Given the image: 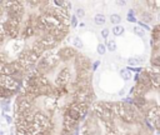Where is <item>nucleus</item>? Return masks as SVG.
Wrapping results in <instances>:
<instances>
[{
    "label": "nucleus",
    "mask_w": 160,
    "mask_h": 135,
    "mask_svg": "<svg viewBox=\"0 0 160 135\" xmlns=\"http://www.w3.org/2000/svg\"><path fill=\"white\" fill-rule=\"evenodd\" d=\"M38 41L44 46V49H51V48H54V46L58 44V40H56L54 38V35L53 34H50V33H45V34H43L40 36L39 39H38Z\"/></svg>",
    "instance_id": "obj_8"
},
{
    "label": "nucleus",
    "mask_w": 160,
    "mask_h": 135,
    "mask_svg": "<svg viewBox=\"0 0 160 135\" xmlns=\"http://www.w3.org/2000/svg\"><path fill=\"white\" fill-rule=\"evenodd\" d=\"M33 123H34L38 128H39L41 131L46 133L48 130L50 129V119L49 116L46 115L44 111H35L34 113V120H33Z\"/></svg>",
    "instance_id": "obj_4"
},
{
    "label": "nucleus",
    "mask_w": 160,
    "mask_h": 135,
    "mask_svg": "<svg viewBox=\"0 0 160 135\" xmlns=\"http://www.w3.org/2000/svg\"><path fill=\"white\" fill-rule=\"evenodd\" d=\"M124 26H121V25H115L114 28H113V34H114L115 36H121L124 34Z\"/></svg>",
    "instance_id": "obj_13"
},
{
    "label": "nucleus",
    "mask_w": 160,
    "mask_h": 135,
    "mask_svg": "<svg viewBox=\"0 0 160 135\" xmlns=\"http://www.w3.org/2000/svg\"><path fill=\"white\" fill-rule=\"evenodd\" d=\"M0 135H5V131H4V130H0Z\"/></svg>",
    "instance_id": "obj_34"
},
{
    "label": "nucleus",
    "mask_w": 160,
    "mask_h": 135,
    "mask_svg": "<svg viewBox=\"0 0 160 135\" xmlns=\"http://www.w3.org/2000/svg\"><path fill=\"white\" fill-rule=\"evenodd\" d=\"M94 23H95L96 25H104L105 23H106V18L104 14H96L95 16H94Z\"/></svg>",
    "instance_id": "obj_11"
},
{
    "label": "nucleus",
    "mask_w": 160,
    "mask_h": 135,
    "mask_svg": "<svg viewBox=\"0 0 160 135\" xmlns=\"http://www.w3.org/2000/svg\"><path fill=\"white\" fill-rule=\"evenodd\" d=\"M109 29H103L101 30V38H104V39H108V36H109Z\"/></svg>",
    "instance_id": "obj_27"
},
{
    "label": "nucleus",
    "mask_w": 160,
    "mask_h": 135,
    "mask_svg": "<svg viewBox=\"0 0 160 135\" xmlns=\"http://www.w3.org/2000/svg\"><path fill=\"white\" fill-rule=\"evenodd\" d=\"M10 135H15V131H14V128L10 129Z\"/></svg>",
    "instance_id": "obj_32"
},
{
    "label": "nucleus",
    "mask_w": 160,
    "mask_h": 135,
    "mask_svg": "<svg viewBox=\"0 0 160 135\" xmlns=\"http://www.w3.org/2000/svg\"><path fill=\"white\" fill-rule=\"evenodd\" d=\"M94 114L105 123H110L113 120V110H111V106L108 103L96 104L94 106Z\"/></svg>",
    "instance_id": "obj_3"
},
{
    "label": "nucleus",
    "mask_w": 160,
    "mask_h": 135,
    "mask_svg": "<svg viewBox=\"0 0 160 135\" xmlns=\"http://www.w3.org/2000/svg\"><path fill=\"white\" fill-rule=\"evenodd\" d=\"M158 20H159V21H160V13H159V14H158Z\"/></svg>",
    "instance_id": "obj_35"
},
{
    "label": "nucleus",
    "mask_w": 160,
    "mask_h": 135,
    "mask_svg": "<svg viewBox=\"0 0 160 135\" xmlns=\"http://www.w3.org/2000/svg\"><path fill=\"white\" fill-rule=\"evenodd\" d=\"M128 135H134V134H128Z\"/></svg>",
    "instance_id": "obj_37"
},
{
    "label": "nucleus",
    "mask_w": 160,
    "mask_h": 135,
    "mask_svg": "<svg viewBox=\"0 0 160 135\" xmlns=\"http://www.w3.org/2000/svg\"><path fill=\"white\" fill-rule=\"evenodd\" d=\"M142 15H143L142 16V21L143 23L145 21V24H147V23H150L153 20V16H152V14H150V13H143Z\"/></svg>",
    "instance_id": "obj_18"
},
{
    "label": "nucleus",
    "mask_w": 160,
    "mask_h": 135,
    "mask_svg": "<svg viewBox=\"0 0 160 135\" xmlns=\"http://www.w3.org/2000/svg\"><path fill=\"white\" fill-rule=\"evenodd\" d=\"M143 63V59H140V58H129L128 59V64L129 65H139V64H142Z\"/></svg>",
    "instance_id": "obj_16"
},
{
    "label": "nucleus",
    "mask_w": 160,
    "mask_h": 135,
    "mask_svg": "<svg viewBox=\"0 0 160 135\" xmlns=\"http://www.w3.org/2000/svg\"><path fill=\"white\" fill-rule=\"evenodd\" d=\"M73 44H74L75 48H78V49H81L83 46H84L83 41H81V39H80L79 36H75V38L73 39Z\"/></svg>",
    "instance_id": "obj_17"
},
{
    "label": "nucleus",
    "mask_w": 160,
    "mask_h": 135,
    "mask_svg": "<svg viewBox=\"0 0 160 135\" xmlns=\"http://www.w3.org/2000/svg\"><path fill=\"white\" fill-rule=\"evenodd\" d=\"M70 24H72L73 28H76L78 26V19H76V16H75V15L70 16Z\"/></svg>",
    "instance_id": "obj_26"
},
{
    "label": "nucleus",
    "mask_w": 160,
    "mask_h": 135,
    "mask_svg": "<svg viewBox=\"0 0 160 135\" xmlns=\"http://www.w3.org/2000/svg\"><path fill=\"white\" fill-rule=\"evenodd\" d=\"M60 135H72V133H69V131H65V130H63V133L60 134Z\"/></svg>",
    "instance_id": "obj_30"
},
{
    "label": "nucleus",
    "mask_w": 160,
    "mask_h": 135,
    "mask_svg": "<svg viewBox=\"0 0 160 135\" xmlns=\"http://www.w3.org/2000/svg\"><path fill=\"white\" fill-rule=\"evenodd\" d=\"M76 55H78L76 50L72 48V46H64V48H62L58 52V57L60 60H63V61H68V60L75 58Z\"/></svg>",
    "instance_id": "obj_9"
},
{
    "label": "nucleus",
    "mask_w": 160,
    "mask_h": 135,
    "mask_svg": "<svg viewBox=\"0 0 160 135\" xmlns=\"http://www.w3.org/2000/svg\"><path fill=\"white\" fill-rule=\"evenodd\" d=\"M96 52H98V54L104 55L105 52H106V45H104V44H99L98 48H96Z\"/></svg>",
    "instance_id": "obj_22"
},
{
    "label": "nucleus",
    "mask_w": 160,
    "mask_h": 135,
    "mask_svg": "<svg viewBox=\"0 0 160 135\" xmlns=\"http://www.w3.org/2000/svg\"><path fill=\"white\" fill-rule=\"evenodd\" d=\"M134 34L138 35V36H144L145 35V31H144L143 28H140L138 25V26H134Z\"/></svg>",
    "instance_id": "obj_20"
},
{
    "label": "nucleus",
    "mask_w": 160,
    "mask_h": 135,
    "mask_svg": "<svg viewBox=\"0 0 160 135\" xmlns=\"http://www.w3.org/2000/svg\"><path fill=\"white\" fill-rule=\"evenodd\" d=\"M59 61H60V59L58 57V54H56V55L55 54L44 55V57H41L40 60L38 61L36 69H38V71H39L41 75H45V74L49 73L54 66H56Z\"/></svg>",
    "instance_id": "obj_1"
},
{
    "label": "nucleus",
    "mask_w": 160,
    "mask_h": 135,
    "mask_svg": "<svg viewBox=\"0 0 160 135\" xmlns=\"http://www.w3.org/2000/svg\"><path fill=\"white\" fill-rule=\"evenodd\" d=\"M99 65H100V61H99V60H96V61H95V63H94V64H93V70H96V69H98V66H99Z\"/></svg>",
    "instance_id": "obj_29"
},
{
    "label": "nucleus",
    "mask_w": 160,
    "mask_h": 135,
    "mask_svg": "<svg viewBox=\"0 0 160 135\" xmlns=\"http://www.w3.org/2000/svg\"><path fill=\"white\" fill-rule=\"evenodd\" d=\"M1 116L4 118V120H5V122H6V124L10 125V124L13 123V118H11V116L9 115V114H5V113H3V111H1Z\"/></svg>",
    "instance_id": "obj_25"
},
{
    "label": "nucleus",
    "mask_w": 160,
    "mask_h": 135,
    "mask_svg": "<svg viewBox=\"0 0 160 135\" xmlns=\"http://www.w3.org/2000/svg\"><path fill=\"white\" fill-rule=\"evenodd\" d=\"M106 49L109 50L110 53L115 52V50H116V43H115V40H113V39L108 40V41H106Z\"/></svg>",
    "instance_id": "obj_14"
},
{
    "label": "nucleus",
    "mask_w": 160,
    "mask_h": 135,
    "mask_svg": "<svg viewBox=\"0 0 160 135\" xmlns=\"http://www.w3.org/2000/svg\"><path fill=\"white\" fill-rule=\"evenodd\" d=\"M138 24H139V26H140V28H144V29H147V30H150V26H148V24H145V23H143V21H139Z\"/></svg>",
    "instance_id": "obj_28"
},
{
    "label": "nucleus",
    "mask_w": 160,
    "mask_h": 135,
    "mask_svg": "<svg viewBox=\"0 0 160 135\" xmlns=\"http://www.w3.org/2000/svg\"><path fill=\"white\" fill-rule=\"evenodd\" d=\"M110 21L113 23V24H115V25H119L120 21H121V16L119 15V14H111V15H110Z\"/></svg>",
    "instance_id": "obj_15"
},
{
    "label": "nucleus",
    "mask_w": 160,
    "mask_h": 135,
    "mask_svg": "<svg viewBox=\"0 0 160 135\" xmlns=\"http://www.w3.org/2000/svg\"><path fill=\"white\" fill-rule=\"evenodd\" d=\"M75 16L76 18H84L85 16V10H84L83 8H78L76 10H75Z\"/></svg>",
    "instance_id": "obj_23"
},
{
    "label": "nucleus",
    "mask_w": 160,
    "mask_h": 135,
    "mask_svg": "<svg viewBox=\"0 0 160 135\" xmlns=\"http://www.w3.org/2000/svg\"><path fill=\"white\" fill-rule=\"evenodd\" d=\"M118 4H119V5H125V1L121 0V1H118Z\"/></svg>",
    "instance_id": "obj_33"
},
{
    "label": "nucleus",
    "mask_w": 160,
    "mask_h": 135,
    "mask_svg": "<svg viewBox=\"0 0 160 135\" xmlns=\"http://www.w3.org/2000/svg\"><path fill=\"white\" fill-rule=\"evenodd\" d=\"M124 94H125V90H124V89H123V90H120V91H119V95H120V96H123Z\"/></svg>",
    "instance_id": "obj_31"
},
{
    "label": "nucleus",
    "mask_w": 160,
    "mask_h": 135,
    "mask_svg": "<svg viewBox=\"0 0 160 135\" xmlns=\"http://www.w3.org/2000/svg\"><path fill=\"white\" fill-rule=\"evenodd\" d=\"M120 76L123 78L125 81H129L130 79H131V73H130V70H129L128 68H126V69H121V70H120Z\"/></svg>",
    "instance_id": "obj_12"
},
{
    "label": "nucleus",
    "mask_w": 160,
    "mask_h": 135,
    "mask_svg": "<svg viewBox=\"0 0 160 135\" xmlns=\"http://www.w3.org/2000/svg\"><path fill=\"white\" fill-rule=\"evenodd\" d=\"M39 135H48V134H46V133H40Z\"/></svg>",
    "instance_id": "obj_36"
},
{
    "label": "nucleus",
    "mask_w": 160,
    "mask_h": 135,
    "mask_svg": "<svg viewBox=\"0 0 160 135\" xmlns=\"http://www.w3.org/2000/svg\"><path fill=\"white\" fill-rule=\"evenodd\" d=\"M75 66H76L79 71H89L91 64H90V60H89L88 57L78 54L76 57H75Z\"/></svg>",
    "instance_id": "obj_6"
},
{
    "label": "nucleus",
    "mask_w": 160,
    "mask_h": 135,
    "mask_svg": "<svg viewBox=\"0 0 160 135\" xmlns=\"http://www.w3.org/2000/svg\"><path fill=\"white\" fill-rule=\"evenodd\" d=\"M94 94L91 93V88L89 89H83V90H76L75 93V101L76 103H81V104H89L93 100Z\"/></svg>",
    "instance_id": "obj_5"
},
{
    "label": "nucleus",
    "mask_w": 160,
    "mask_h": 135,
    "mask_svg": "<svg viewBox=\"0 0 160 135\" xmlns=\"http://www.w3.org/2000/svg\"><path fill=\"white\" fill-rule=\"evenodd\" d=\"M133 104L135 106H138V108H144V106L148 104V101H147V99H145L144 95H138V96H134Z\"/></svg>",
    "instance_id": "obj_10"
},
{
    "label": "nucleus",
    "mask_w": 160,
    "mask_h": 135,
    "mask_svg": "<svg viewBox=\"0 0 160 135\" xmlns=\"http://www.w3.org/2000/svg\"><path fill=\"white\" fill-rule=\"evenodd\" d=\"M116 114L125 123H135L139 119V114L133 106H130V104H123L120 106H116Z\"/></svg>",
    "instance_id": "obj_2"
},
{
    "label": "nucleus",
    "mask_w": 160,
    "mask_h": 135,
    "mask_svg": "<svg viewBox=\"0 0 160 135\" xmlns=\"http://www.w3.org/2000/svg\"><path fill=\"white\" fill-rule=\"evenodd\" d=\"M126 20L130 21V23H136V19L134 18V10H129L128 16H126Z\"/></svg>",
    "instance_id": "obj_24"
},
{
    "label": "nucleus",
    "mask_w": 160,
    "mask_h": 135,
    "mask_svg": "<svg viewBox=\"0 0 160 135\" xmlns=\"http://www.w3.org/2000/svg\"><path fill=\"white\" fill-rule=\"evenodd\" d=\"M152 64H153V66H155V68H160V54L155 55V57L152 59Z\"/></svg>",
    "instance_id": "obj_21"
},
{
    "label": "nucleus",
    "mask_w": 160,
    "mask_h": 135,
    "mask_svg": "<svg viewBox=\"0 0 160 135\" xmlns=\"http://www.w3.org/2000/svg\"><path fill=\"white\" fill-rule=\"evenodd\" d=\"M5 38H6V33H5V29H4L3 23H1V24H0V44L4 43Z\"/></svg>",
    "instance_id": "obj_19"
},
{
    "label": "nucleus",
    "mask_w": 160,
    "mask_h": 135,
    "mask_svg": "<svg viewBox=\"0 0 160 135\" xmlns=\"http://www.w3.org/2000/svg\"><path fill=\"white\" fill-rule=\"evenodd\" d=\"M70 80V69L69 68H64L59 71V74L56 75L55 79V85L58 88H63L65 86Z\"/></svg>",
    "instance_id": "obj_7"
}]
</instances>
